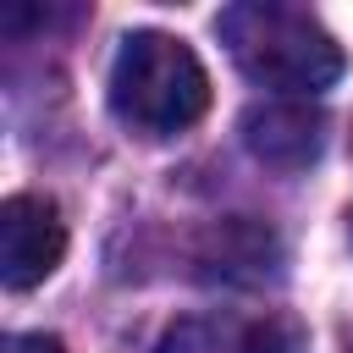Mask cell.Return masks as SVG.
Segmentation results:
<instances>
[{
  "mask_svg": "<svg viewBox=\"0 0 353 353\" xmlns=\"http://www.w3.org/2000/svg\"><path fill=\"white\" fill-rule=\"evenodd\" d=\"M215 33L243 77L281 88L292 99H309L342 77V44L303 11L281 0H237L215 17Z\"/></svg>",
  "mask_w": 353,
  "mask_h": 353,
  "instance_id": "1",
  "label": "cell"
},
{
  "mask_svg": "<svg viewBox=\"0 0 353 353\" xmlns=\"http://www.w3.org/2000/svg\"><path fill=\"white\" fill-rule=\"evenodd\" d=\"M110 110L143 138H171L210 110V72L176 33L138 28L110 61Z\"/></svg>",
  "mask_w": 353,
  "mask_h": 353,
  "instance_id": "2",
  "label": "cell"
},
{
  "mask_svg": "<svg viewBox=\"0 0 353 353\" xmlns=\"http://www.w3.org/2000/svg\"><path fill=\"white\" fill-rule=\"evenodd\" d=\"M154 353H309V336L276 309H210L171 320Z\"/></svg>",
  "mask_w": 353,
  "mask_h": 353,
  "instance_id": "3",
  "label": "cell"
},
{
  "mask_svg": "<svg viewBox=\"0 0 353 353\" xmlns=\"http://www.w3.org/2000/svg\"><path fill=\"white\" fill-rule=\"evenodd\" d=\"M66 254V221L39 193H11L0 204V281L11 292L39 287Z\"/></svg>",
  "mask_w": 353,
  "mask_h": 353,
  "instance_id": "4",
  "label": "cell"
},
{
  "mask_svg": "<svg viewBox=\"0 0 353 353\" xmlns=\"http://www.w3.org/2000/svg\"><path fill=\"white\" fill-rule=\"evenodd\" d=\"M243 143L270 171H309L325 149V116L309 99H265L243 116Z\"/></svg>",
  "mask_w": 353,
  "mask_h": 353,
  "instance_id": "5",
  "label": "cell"
},
{
  "mask_svg": "<svg viewBox=\"0 0 353 353\" xmlns=\"http://www.w3.org/2000/svg\"><path fill=\"white\" fill-rule=\"evenodd\" d=\"M276 259V237L270 232H259L254 221H226L221 232H215V243H210V254H204V276H259L265 265Z\"/></svg>",
  "mask_w": 353,
  "mask_h": 353,
  "instance_id": "6",
  "label": "cell"
},
{
  "mask_svg": "<svg viewBox=\"0 0 353 353\" xmlns=\"http://www.w3.org/2000/svg\"><path fill=\"white\" fill-rule=\"evenodd\" d=\"M0 353H66L61 336H44V331H22V336H6Z\"/></svg>",
  "mask_w": 353,
  "mask_h": 353,
  "instance_id": "7",
  "label": "cell"
}]
</instances>
